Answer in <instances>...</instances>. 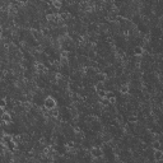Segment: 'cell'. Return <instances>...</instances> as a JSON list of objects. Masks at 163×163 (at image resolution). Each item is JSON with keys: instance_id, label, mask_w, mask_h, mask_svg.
I'll use <instances>...</instances> for the list:
<instances>
[{"instance_id": "6da1fadb", "label": "cell", "mask_w": 163, "mask_h": 163, "mask_svg": "<svg viewBox=\"0 0 163 163\" xmlns=\"http://www.w3.org/2000/svg\"><path fill=\"white\" fill-rule=\"evenodd\" d=\"M45 107L47 110H50V111H52V110L56 107V101L52 98V97H47V98L45 99Z\"/></svg>"}, {"instance_id": "7a4b0ae2", "label": "cell", "mask_w": 163, "mask_h": 163, "mask_svg": "<svg viewBox=\"0 0 163 163\" xmlns=\"http://www.w3.org/2000/svg\"><path fill=\"white\" fill-rule=\"evenodd\" d=\"M1 121L4 124H10L12 122V116L9 112H3L1 113Z\"/></svg>"}, {"instance_id": "3957f363", "label": "cell", "mask_w": 163, "mask_h": 163, "mask_svg": "<svg viewBox=\"0 0 163 163\" xmlns=\"http://www.w3.org/2000/svg\"><path fill=\"white\" fill-rule=\"evenodd\" d=\"M143 54H144V48H143L141 46H136L135 48H134V55L143 56Z\"/></svg>"}, {"instance_id": "277c9868", "label": "cell", "mask_w": 163, "mask_h": 163, "mask_svg": "<svg viewBox=\"0 0 163 163\" xmlns=\"http://www.w3.org/2000/svg\"><path fill=\"white\" fill-rule=\"evenodd\" d=\"M154 159H156V161L163 159V153L161 152V150H156V152H154Z\"/></svg>"}, {"instance_id": "5b68a950", "label": "cell", "mask_w": 163, "mask_h": 163, "mask_svg": "<svg viewBox=\"0 0 163 163\" xmlns=\"http://www.w3.org/2000/svg\"><path fill=\"white\" fill-rule=\"evenodd\" d=\"M101 149L98 148H94V149H92V156L93 157H101Z\"/></svg>"}, {"instance_id": "8992f818", "label": "cell", "mask_w": 163, "mask_h": 163, "mask_svg": "<svg viewBox=\"0 0 163 163\" xmlns=\"http://www.w3.org/2000/svg\"><path fill=\"white\" fill-rule=\"evenodd\" d=\"M61 4H63V1H61V0H52V5H54L56 9H60V8H61Z\"/></svg>"}, {"instance_id": "52a82bcc", "label": "cell", "mask_w": 163, "mask_h": 163, "mask_svg": "<svg viewBox=\"0 0 163 163\" xmlns=\"http://www.w3.org/2000/svg\"><path fill=\"white\" fill-rule=\"evenodd\" d=\"M61 60H63L64 63H66V61H68V52H66V51H63V52H61Z\"/></svg>"}, {"instance_id": "ba28073f", "label": "cell", "mask_w": 163, "mask_h": 163, "mask_svg": "<svg viewBox=\"0 0 163 163\" xmlns=\"http://www.w3.org/2000/svg\"><path fill=\"white\" fill-rule=\"evenodd\" d=\"M120 91H121V93H124V94H126V93L129 92V85H122V87L120 88Z\"/></svg>"}, {"instance_id": "9c48e42d", "label": "cell", "mask_w": 163, "mask_h": 163, "mask_svg": "<svg viewBox=\"0 0 163 163\" xmlns=\"http://www.w3.org/2000/svg\"><path fill=\"white\" fill-rule=\"evenodd\" d=\"M108 102H110V103H115V102H116V97L115 96H112V97L110 96L108 97Z\"/></svg>"}, {"instance_id": "30bf717a", "label": "cell", "mask_w": 163, "mask_h": 163, "mask_svg": "<svg viewBox=\"0 0 163 163\" xmlns=\"http://www.w3.org/2000/svg\"><path fill=\"white\" fill-rule=\"evenodd\" d=\"M5 99H1V110H4V107H5Z\"/></svg>"}, {"instance_id": "8fae6325", "label": "cell", "mask_w": 163, "mask_h": 163, "mask_svg": "<svg viewBox=\"0 0 163 163\" xmlns=\"http://www.w3.org/2000/svg\"><path fill=\"white\" fill-rule=\"evenodd\" d=\"M52 115L56 117V116H58V111H56V110H52Z\"/></svg>"}, {"instance_id": "7c38bea8", "label": "cell", "mask_w": 163, "mask_h": 163, "mask_svg": "<svg viewBox=\"0 0 163 163\" xmlns=\"http://www.w3.org/2000/svg\"><path fill=\"white\" fill-rule=\"evenodd\" d=\"M19 1H20V3H22V4H26V3L28 1V0H19Z\"/></svg>"}, {"instance_id": "4fadbf2b", "label": "cell", "mask_w": 163, "mask_h": 163, "mask_svg": "<svg viewBox=\"0 0 163 163\" xmlns=\"http://www.w3.org/2000/svg\"><path fill=\"white\" fill-rule=\"evenodd\" d=\"M61 1H63V0H61Z\"/></svg>"}]
</instances>
